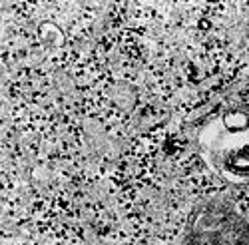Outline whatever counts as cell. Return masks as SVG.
Listing matches in <instances>:
<instances>
[{"label": "cell", "mask_w": 249, "mask_h": 245, "mask_svg": "<svg viewBox=\"0 0 249 245\" xmlns=\"http://www.w3.org/2000/svg\"><path fill=\"white\" fill-rule=\"evenodd\" d=\"M188 245H249V223L227 199H207L190 215Z\"/></svg>", "instance_id": "1"}]
</instances>
